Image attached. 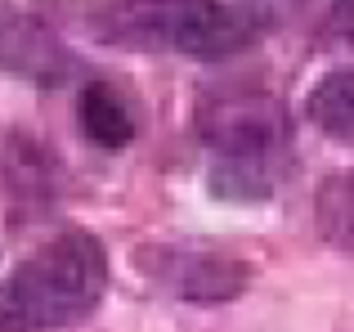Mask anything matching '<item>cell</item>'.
I'll use <instances>...</instances> for the list:
<instances>
[{"instance_id":"cell-1","label":"cell","mask_w":354,"mask_h":332,"mask_svg":"<svg viewBox=\"0 0 354 332\" xmlns=\"http://www.w3.org/2000/svg\"><path fill=\"white\" fill-rule=\"evenodd\" d=\"M108 256L95 234L68 229L0 279V332H59L99 306Z\"/></svg>"},{"instance_id":"cell-2","label":"cell","mask_w":354,"mask_h":332,"mask_svg":"<svg viewBox=\"0 0 354 332\" xmlns=\"http://www.w3.org/2000/svg\"><path fill=\"white\" fill-rule=\"evenodd\" d=\"M198 131L211 149V189L229 202H260L274 189L287 149V113L269 90L211 86L198 104Z\"/></svg>"},{"instance_id":"cell-3","label":"cell","mask_w":354,"mask_h":332,"mask_svg":"<svg viewBox=\"0 0 354 332\" xmlns=\"http://www.w3.org/2000/svg\"><path fill=\"white\" fill-rule=\"evenodd\" d=\"M90 32L108 45L216 63L251 41L247 14L225 0H108L90 9Z\"/></svg>"},{"instance_id":"cell-4","label":"cell","mask_w":354,"mask_h":332,"mask_svg":"<svg viewBox=\"0 0 354 332\" xmlns=\"http://www.w3.org/2000/svg\"><path fill=\"white\" fill-rule=\"evenodd\" d=\"M135 265L157 292L189 306H225L247 292V265L202 247H139Z\"/></svg>"},{"instance_id":"cell-5","label":"cell","mask_w":354,"mask_h":332,"mask_svg":"<svg viewBox=\"0 0 354 332\" xmlns=\"http://www.w3.org/2000/svg\"><path fill=\"white\" fill-rule=\"evenodd\" d=\"M305 113L328 140L354 149V68L328 72V77L314 81L310 99H305Z\"/></svg>"},{"instance_id":"cell-6","label":"cell","mask_w":354,"mask_h":332,"mask_svg":"<svg viewBox=\"0 0 354 332\" xmlns=\"http://www.w3.org/2000/svg\"><path fill=\"white\" fill-rule=\"evenodd\" d=\"M81 126L99 149H126L135 140V113L113 86H86L81 90Z\"/></svg>"},{"instance_id":"cell-7","label":"cell","mask_w":354,"mask_h":332,"mask_svg":"<svg viewBox=\"0 0 354 332\" xmlns=\"http://www.w3.org/2000/svg\"><path fill=\"white\" fill-rule=\"evenodd\" d=\"M314 216H319V229L332 247L354 252V171H337L319 184Z\"/></svg>"},{"instance_id":"cell-8","label":"cell","mask_w":354,"mask_h":332,"mask_svg":"<svg viewBox=\"0 0 354 332\" xmlns=\"http://www.w3.org/2000/svg\"><path fill=\"white\" fill-rule=\"evenodd\" d=\"M328 27H332V36H337V41H350L354 45V0H332Z\"/></svg>"}]
</instances>
